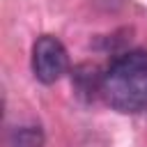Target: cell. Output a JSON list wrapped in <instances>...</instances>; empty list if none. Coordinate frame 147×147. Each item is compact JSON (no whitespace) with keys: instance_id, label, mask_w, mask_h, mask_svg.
I'll list each match as a JSON object with an SVG mask.
<instances>
[{"instance_id":"obj_1","label":"cell","mask_w":147,"mask_h":147,"mask_svg":"<svg viewBox=\"0 0 147 147\" xmlns=\"http://www.w3.org/2000/svg\"><path fill=\"white\" fill-rule=\"evenodd\" d=\"M101 96L124 115L147 110V51L133 48L117 55L101 74Z\"/></svg>"},{"instance_id":"obj_2","label":"cell","mask_w":147,"mask_h":147,"mask_svg":"<svg viewBox=\"0 0 147 147\" xmlns=\"http://www.w3.org/2000/svg\"><path fill=\"white\" fill-rule=\"evenodd\" d=\"M69 69V55L64 44L53 34L37 37L32 46V74L39 83L53 85L57 83Z\"/></svg>"},{"instance_id":"obj_3","label":"cell","mask_w":147,"mask_h":147,"mask_svg":"<svg viewBox=\"0 0 147 147\" xmlns=\"http://www.w3.org/2000/svg\"><path fill=\"white\" fill-rule=\"evenodd\" d=\"M7 147H44V131L34 124L18 126L9 133Z\"/></svg>"}]
</instances>
